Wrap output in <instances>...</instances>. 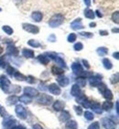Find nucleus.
<instances>
[{
  "mask_svg": "<svg viewBox=\"0 0 119 129\" xmlns=\"http://www.w3.org/2000/svg\"><path fill=\"white\" fill-rule=\"evenodd\" d=\"M24 30H26L27 31L31 32V33H38L39 32V28L37 26L31 24H23Z\"/></svg>",
  "mask_w": 119,
  "mask_h": 129,
  "instance_id": "2",
  "label": "nucleus"
},
{
  "mask_svg": "<svg viewBox=\"0 0 119 129\" xmlns=\"http://www.w3.org/2000/svg\"><path fill=\"white\" fill-rule=\"evenodd\" d=\"M112 106V103H110V102H108V104H107V102H105L104 104H103V108L106 110V108H109V107H111Z\"/></svg>",
  "mask_w": 119,
  "mask_h": 129,
  "instance_id": "17",
  "label": "nucleus"
},
{
  "mask_svg": "<svg viewBox=\"0 0 119 129\" xmlns=\"http://www.w3.org/2000/svg\"><path fill=\"white\" fill-rule=\"evenodd\" d=\"M63 21V17L60 15V14H57V15H54V16L50 19V26L52 28H55V27H58L59 25H61Z\"/></svg>",
  "mask_w": 119,
  "mask_h": 129,
  "instance_id": "1",
  "label": "nucleus"
},
{
  "mask_svg": "<svg viewBox=\"0 0 119 129\" xmlns=\"http://www.w3.org/2000/svg\"><path fill=\"white\" fill-rule=\"evenodd\" d=\"M52 71L54 74H61V73L63 72L61 69H60V68H58V67H52Z\"/></svg>",
  "mask_w": 119,
  "mask_h": 129,
  "instance_id": "9",
  "label": "nucleus"
},
{
  "mask_svg": "<svg viewBox=\"0 0 119 129\" xmlns=\"http://www.w3.org/2000/svg\"><path fill=\"white\" fill-rule=\"evenodd\" d=\"M72 68H73V70L76 72V71H82V68H81V67L79 66V64H73V66H72ZM77 73V72H76Z\"/></svg>",
  "mask_w": 119,
  "mask_h": 129,
  "instance_id": "12",
  "label": "nucleus"
},
{
  "mask_svg": "<svg viewBox=\"0 0 119 129\" xmlns=\"http://www.w3.org/2000/svg\"><path fill=\"white\" fill-rule=\"evenodd\" d=\"M74 49H75V50H77V51H80V50H82V44L81 43H76V44L74 45Z\"/></svg>",
  "mask_w": 119,
  "mask_h": 129,
  "instance_id": "13",
  "label": "nucleus"
},
{
  "mask_svg": "<svg viewBox=\"0 0 119 129\" xmlns=\"http://www.w3.org/2000/svg\"><path fill=\"white\" fill-rule=\"evenodd\" d=\"M113 19H114V21H115L116 23H118V12H115V13L113 15Z\"/></svg>",
  "mask_w": 119,
  "mask_h": 129,
  "instance_id": "15",
  "label": "nucleus"
},
{
  "mask_svg": "<svg viewBox=\"0 0 119 129\" xmlns=\"http://www.w3.org/2000/svg\"><path fill=\"white\" fill-rule=\"evenodd\" d=\"M76 40V35L74 34V33H71V34L69 35V37H68V41L69 42H74V41Z\"/></svg>",
  "mask_w": 119,
  "mask_h": 129,
  "instance_id": "10",
  "label": "nucleus"
},
{
  "mask_svg": "<svg viewBox=\"0 0 119 129\" xmlns=\"http://www.w3.org/2000/svg\"><path fill=\"white\" fill-rule=\"evenodd\" d=\"M84 3L89 7V6L91 5V0H84Z\"/></svg>",
  "mask_w": 119,
  "mask_h": 129,
  "instance_id": "18",
  "label": "nucleus"
},
{
  "mask_svg": "<svg viewBox=\"0 0 119 129\" xmlns=\"http://www.w3.org/2000/svg\"><path fill=\"white\" fill-rule=\"evenodd\" d=\"M81 34H82V36H86V37H92V36H93V34H92V33H89V32H82Z\"/></svg>",
  "mask_w": 119,
  "mask_h": 129,
  "instance_id": "16",
  "label": "nucleus"
},
{
  "mask_svg": "<svg viewBox=\"0 0 119 129\" xmlns=\"http://www.w3.org/2000/svg\"><path fill=\"white\" fill-rule=\"evenodd\" d=\"M3 52V49H2V47H1V46H0V54H1V53H2Z\"/></svg>",
  "mask_w": 119,
  "mask_h": 129,
  "instance_id": "20",
  "label": "nucleus"
},
{
  "mask_svg": "<svg viewBox=\"0 0 119 129\" xmlns=\"http://www.w3.org/2000/svg\"><path fill=\"white\" fill-rule=\"evenodd\" d=\"M84 15L88 19H93L94 18V14H93V10H91V9H86L84 11Z\"/></svg>",
  "mask_w": 119,
  "mask_h": 129,
  "instance_id": "6",
  "label": "nucleus"
},
{
  "mask_svg": "<svg viewBox=\"0 0 119 129\" xmlns=\"http://www.w3.org/2000/svg\"><path fill=\"white\" fill-rule=\"evenodd\" d=\"M3 30L7 32L8 34H12V33H13V30H12V28L8 27V26H4V27H3Z\"/></svg>",
  "mask_w": 119,
  "mask_h": 129,
  "instance_id": "7",
  "label": "nucleus"
},
{
  "mask_svg": "<svg viewBox=\"0 0 119 129\" xmlns=\"http://www.w3.org/2000/svg\"><path fill=\"white\" fill-rule=\"evenodd\" d=\"M23 54L25 55V56H27V57H29V58H30V57H32L33 55H34V53H33V51H31V50H29V49H24Z\"/></svg>",
  "mask_w": 119,
  "mask_h": 129,
  "instance_id": "5",
  "label": "nucleus"
},
{
  "mask_svg": "<svg viewBox=\"0 0 119 129\" xmlns=\"http://www.w3.org/2000/svg\"><path fill=\"white\" fill-rule=\"evenodd\" d=\"M71 28L74 29V30H77V29H82V25L81 23V19H76L74 22L71 23Z\"/></svg>",
  "mask_w": 119,
  "mask_h": 129,
  "instance_id": "3",
  "label": "nucleus"
},
{
  "mask_svg": "<svg viewBox=\"0 0 119 129\" xmlns=\"http://www.w3.org/2000/svg\"><path fill=\"white\" fill-rule=\"evenodd\" d=\"M32 19L37 22L40 21L41 19H42V14L40 13V12H34V13L32 14Z\"/></svg>",
  "mask_w": 119,
  "mask_h": 129,
  "instance_id": "4",
  "label": "nucleus"
},
{
  "mask_svg": "<svg viewBox=\"0 0 119 129\" xmlns=\"http://www.w3.org/2000/svg\"><path fill=\"white\" fill-rule=\"evenodd\" d=\"M103 64H104V67H105L106 68H108V69L112 67L111 63H110V61H109L108 59H104V60H103Z\"/></svg>",
  "mask_w": 119,
  "mask_h": 129,
  "instance_id": "8",
  "label": "nucleus"
},
{
  "mask_svg": "<svg viewBox=\"0 0 119 129\" xmlns=\"http://www.w3.org/2000/svg\"><path fill=\"white\" fill-rule=\"evenodd\" d=\"M29 44L31 46H34V47H39L40 46V44L39 43H37V42L36 41H33V40H30L29 42Z\"/></svg>",
  "mask_w": 119,
  "mask_h": 129,
  "instance_id": "11",
  "label": "nucleus"
},
{
  "mask_svg": "<svg viewBox=\"0 0 119 129\" xmlns=\"http://www.w3.org/2000/svg\"><path fill=\"white\" fill-rule=\"evenodd\" d=\"M100 34L107 35V34H108V32H107V31H104V30H102V31H100Z\"/></svg>",
  "mask_w": 119,
  "mask_h": 129,
  "instance_id": "19",
  "label": "nucleus"
},
{
  "mask_svg": "<svg viewBox=\"0 0 119 129\" xmlns=\"http://www.w3.org/2000/svg\"><path fill=\"white\" fill-rule=\"evenodd\" d=\"M40 62H42V63H44V64H47L48 62H49V60L46 58L45 56H43V55H40Z\"/></svg>",
  "mask_w": 119,
  "mask_h": 129,
  "instance_id": "14",
  "label": "nucleus"
},
{
  "mask_svg": "<svg viewBox=\"0 0 119 129\" xmlns=\"http://www.w3.org/2000/svg\"><path fill=\"white\" fill-rule=\"evenodd\" d=\"M0 10H1V8H0Z\"/></svg>",
  "mask_w": 119,
  "mask_h": 129,
  "instance_id": "21",
  "label": "nucleus"
}]
</instances>
